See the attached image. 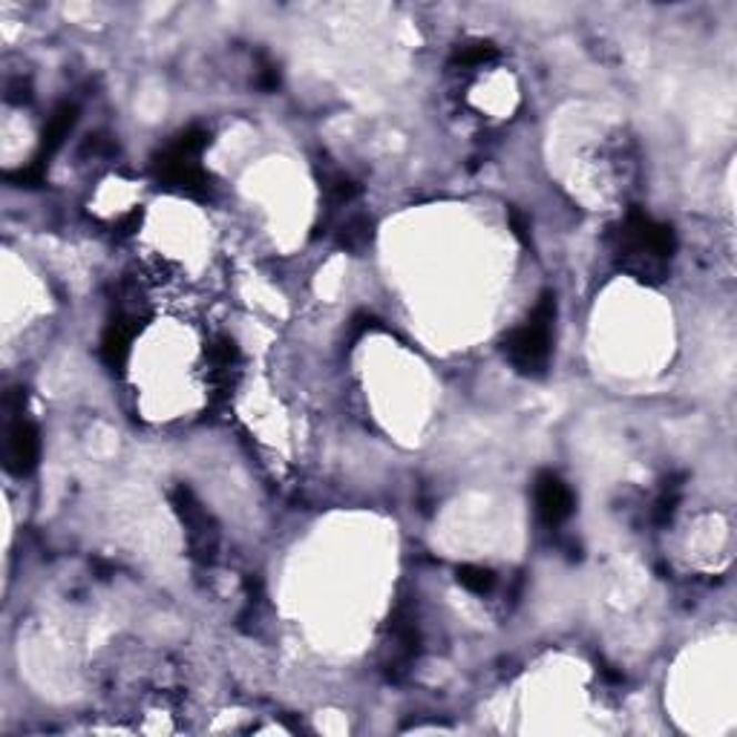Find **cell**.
<instances>
[{"label":"cell","mask_w":737,"mask_h":737,"mask_svg":"<svg viewBox=\"0 0 737 737\" xmlns=\"http://www.w3.org/2000/svg\"><path fill=\"white\" fill-rule=\"evenodd\" d=\"M674 251L672 228L659 225L652 216L632 213L619 234V254L625 260V269H632L639 276H652L663 271L666 260Z\"/></svg>","instance_id":"6da1fadb"},{"label":"cell","mask_w":737,"mask_h":737,"mask_svg":"<svg viewBox=\"0 0 737 737\" xmlns=\"http://www.w3.org/2000/svg\"><path fill=\"white\" fill-rule=\"evenodd\" d=\"M551 332H553V300L542 297L536 312L531 314L525 326L516 329L507 341V357L516 368L536 375L547 366L551 357Z\"/></svg>","instance_id":"7a4b0ae2"},{"label":"cell","mask_w":737,"mask_h":737,"mask_svg":"<svg viewBox=\"0 0 737 737\" xmlns=\"http://www.w3.org/2000/svg\"><path fill=\"white\" fill-rule=\"evenodd\" d=\"M533 498H536V513L542 522L551 527L562 525L571 513H574V493L567 489L559 475L542 473L533 484Z\"/></svg>","instance_id":"3957f363"},{"label":"cell","mask_w":737,"mask_h":737,"mask_svg":"<svg viewBox=\"0 0 737 737\" xmlns=\"http://www.w3.org/2000/svg\"><path fill=\"white\" fill-rule=\"evenodd\" d=\"M38 455H41V438L38 430L29 421L18 418L7 433V447H3V458H7L9 473L27 475L29 470H36Z\"/></svg>","instance_id":"277c9868"},{"label":"cell","mask_w":737,"mask_h":737,"mask_svg":"<svg viewBox=\"0 0 737 737\" xmlns=\"http://www.w3.org/2000/svg\"><path fill=\"white\" fill-rule=\"evenodd\" d=\"M176 511L182 516L184 527H188V536H191V547L196 551V556H211L213 547H216V531L211 527L208 516L202 513L196 502L191 498L188 489H179L176 493Z\"/></svg>","instance_id":"5b68a950"},{"label":"cell","mask_w":737,"mask_h":737,"mask_svg":"<svg viewBox=\"0 0 737 737\" xmlns=\"http://www.w3.org/2000/svg\"><path fill=\"white\" fill-rule=\"evenodd\" d=\"M75 119H79V110H75L72 104H61L55 113L50 115V121H47V130H43L41 159H38V162L43 164L58 148H61V144H64V139L70 135V130L75 128Z\"/></svg>","instance_id":"8992f818"},{"label":"cell","mask_w":737,"mask_h":737,"mask_svg":"<svg viewBox=\"0 0 737 737\" xmlns=\"http://www.w3.org/2000/svg\"><path fill=\"white\" fill-rule=\"evenodd\" d=\"M130 337H133V329H128L124 323H113V326L107 329L104 343H101V355H104V361L113 368L128 361Z\"/></svg>","instance_id":"52a82bcc"},{"label":"cell","mask_w":737,"mask_h":737,"mask_svg":"<svg viewBox=\"0 0 737 737\" xmlns=\"http://www.w3.org/2000/svg\"><path fill=\"white\" fill-rule=\"evenodd\" d=\"M458 582L467 590H473V594H489L493 585H496V576H493V571H487V567L464 565L458 567Z\"/></svg>","instance_id":"ba28073f"}]
</instances>
